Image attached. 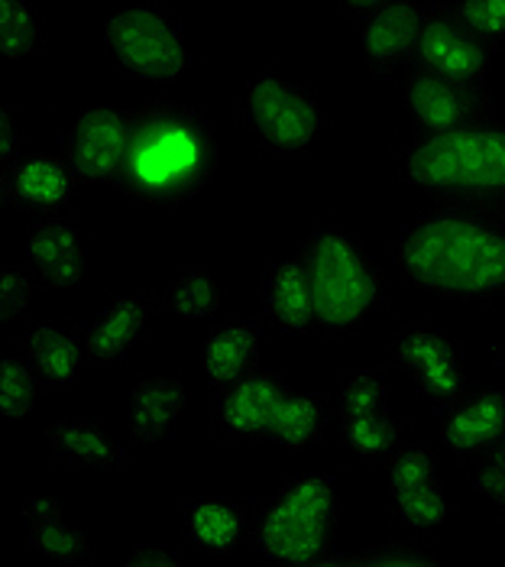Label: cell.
Here are the masks:
<instances>
[{
  "instance_id": "ac0fdd59",
  "label": "cell",
  "mask_w": 505,
  "mask_h": 567,
  "mask_svg": "<svg viewBox=\"0 0 505 567\" xmlns=\"http://www.w3.org/2000/svg\"><path fill=\"white\" fill-rule=\"evenodd\" d=\"M27 260L42 286H52V289H79L87 276L82 237L75 224H69L59 215H45L30 227Z\"/></svg>"
},
{
  "instance_id": "ba28073f",
  "label": "cell",
  "mask_w": 505,
  "mask_h": 567,
  "mask_svg": "<svg viewBox=\"0 0 505 567\" xmlns=\"http://www.w3.org/2000/svg\"><path fill=\"white\" fill-rule=\"evenodd\" d=\"M493 52L483 40H476L461 20L451 13L447 0L424 7L419 45H415V69H424L437 79L457 82L473 91H486Z\"/></svg>"
},
{
  "instance_id": "52a82bcc",
  "label": "cell",
  "mask_w": 505,
  "mask_h": 567,
  "mask_svg": "<svg viewBox=\"0 0 505 567\" xmlns=\"http://www.w3.org/2000/svg\"><path fill=\"white\" fill-rule=\"evenodd\" d=\"M104 49L126 75L143 82H175L192 52L175 20L156 7H124L104 20Z\"/></svg>"
},
{
  "instance_id": "83f0119b",
  "label": "cell",
  "mask_w": 505,
  "mask_h": 567,
  "mask_svg": "<svg viewBox=\"0 0 505 567\" xmlns=\"http://www.w3.org/2000/svg\"><path fill=\"white\" fill-rule=\"evenodd\" d=\"M324 419H328V409H324L321 395L292 393L289 390L282 409H279L276 429H272V441H279L289 451H301V447H308L315 437L321 435Z\"/></svg>"
},
{
  "instance_id": "1f68e13d",
  "label": "cell",
  "mask_w": 505,
  "mask_h": 567,
  "mask_svg": "<svg viewBox=\"0 0 505 567\" xmlns=\"http://www.w3.org/2000/svg\"><path fill=\"white\" fill-rule=\"evenodd\" d=\"M447 7L476 40H483L489 49H503L505 0H447Z\"/></svg>"
},
{
  "instance_id": "484cf974",
  "label": "cell",
  "mask_w": 505,
  "mask_h": 567,
  "mask_svg": "<svg viewBox=\"0 0 505 567\" xmlns=\"http://www.w3.org/2000/svg\"><path fill=\"white\" fill-rule=\"evenodd\" d=\"M337 435L347 444L350 454H357L367 464L385 467L395 451L402 447V429L385 412H367V415H340Z\"/></svg>"
},
{
  "instance_id": "d6986e66",
  "label": "cell",
  "mask_w": 505,
  "mask_h": 567,
  "mask_svg": "<svg viewBox=\"0 0 505 567\" xmlns=\"http://www.w3.org/2000/svg\"><path fill=\"white\" fill-rule=\"evenodd\" d=\"M259 296L266 318L272 328H279L286 338H308L318 331V308H315V292L311 282L298 260H286L269 266L259 282Z\"/></svg>"
},
{
  "instance_id": "e575fe53",
  "label": "cell",
  "mask_w": 505,
  "mask_h": 567,
  "mask_svg": "<svg viewBox=\"0 0 505 567\" xmlns=\"http://www.w3.org/2000/svg\"><path fill=\"white\" fill-rule=\"evenodd\" d=\"M33 299V279L23 266L10 262L0 269V318H17Z\"/></svg>"
},
{
  "instance_id": "44dd1931",
  "label": "cell",
  "mask_w": 505,
  "mask_h": 567,
  "mask_svg": "<svg viewBox=\"0 0 505 567\" xmlns=\"http://www.w3.org/2000/svg\"><path fill=\"white\" fill-rule=\"evenodd\" d=\"M259 328L252 321H224L217 324L205 341L202 353V367H205V380L214 393H227L230 386H237L240 380H247L256 363H259Z\"/></svg>"
},
{
  "instance_id": "4dcf8cb0",
  "label": "cell",
  "mask_w": 505,
  "mask_h": 567,
  "mask_svg": "<svg viewBox=\"0 0 505 567\" xmlns=\"http://www.w3.org/2000/svg\"><path fill=\"white\" fill-rule=\"evenodd\" d=\"M389 383L379 370H357L343 380L337 395V419L340 415H367V412H385Z\"/></svg>"
},
{
  "instance_id": "5bb4252c",
  "label": "cell",
  "mask_w": 505,
  "mask_h": 567,
  "mask_svg": "<svg viewBox=\"0 0 505 567\" xmlns=\"http://www.w3.org/2000/svg\"><path fill=\"white\" fill-rule=\"evenodd\" d=\"M424 7L415 0H389L363 17V59L377 79H392L415 65Z\"/></svg>"
},
{
  "instance_id": "9c48e42d",
  "label": "cell",
  "mask_w": 505,
  "mask_h": 567,
  "mask_svg": "<svg viewBox=\"0 0 505 567\" xmlns=\"http://www.w3.org/2000/svg\"><path fill=\"white\" fill-rule=\"evenodd\" d=\"M389 353L424 402L444 409L466 393V353L447 331L427 324L409 328L392 341Z\"/></svg>"
},
{
  "instance_id": "8992f818",
  "label": "cell",
  "mask_w": 505,
  "mask_h": 567,
  "mask_svg": "<svg viewBox=\"0 0 505 567\" xmlns=\"http://www.w3.org/2000/svg\"><path fill=\"white\" fill-rule=\"evenodd\" d=\"M240 114L247 131L279 156H301L324 131V114L318 97L286 75L266 72L244 87Z\"/></svg>"
},
{
  "instance_id": "277c9868",
  "label": "cell",
  "mask_w": 505,
  "mask_h": 567,
  "mask_svg": "<svg viewBox=\"0 0 505 567\" xmlns=\"http://www.w3.org/2000/svg\"><path fill=\"white\" fill-rule=\"evenodd\" d=\"M298 262L311 282L321 331L350 334L382 306V272L347 230L315 227L301 244Z\"/></svg>"
},
{
  "instance_id": "7c38bea8",
  "label": "cell",
  "mask_w": 505,
  "mask_h": 567,
  "mask_svg": "<svg viewBox=\"0 0 505 567\" xmlns=\"http://www.w3.org/2000/svg\"><path fill=\"white\" fill-rule=\"evenodd\" d=\"M405 107L419 136H437L489 117V94L437 79L412 65L405 72Z\"/></svg>"
},
{
  "instance_id": "d590c367",
  "label": "cell",
  "mask_w": 505,
  "mask_h": 567,
  "mask_svg": "<svg viewBox=\"0 0 505 567\" xmlns=\"http://www.w3.org/2000/svg\"><path fill=\"white\" fill-rule=\"evenodd\" d=\"M0 159H3V169L13 166L20 159V127L13 121V114H0Z\"/></svg>"
},
{
  "instance_id": "2e32d148",
  "label": "cell",
  "mask_w": 505,
  "mask_h": 567,
  "mask_svg": "<svg viewBox=\"0 0 505 567\" xmlns=\"http://www.w3.org/2000/svg\"><path fill=\"white\" fill-rule=\"evenodd\" d=\"M79 178L65 166V159L30 156L17 159L0 175V198L13 212L30 215H59L72 205Z\"/></svg>"
},
{
  "instance_id": "30bf717a",
  "label": "cell",
  "mask_w": 505,
  "mask_h": 567,
  "mask_svg": "<svg viewBox=\"0 0 505 567\" xmlns=\"http://www.w3.org/2000/svg\"><path fill=\"white\" fill-rule=\"evenodd\" d=\"M133 114L114 107H91L69 127L62 159L84 185H121L130 153Z\"/></svg>"
},
{
  "instance_id": "836d02e7",
  "label": "cell",
  "mask_w": 505,
  "mask_h": 567,
  "mask_svg": "<svg viewBox=\"0 0 505 567\" xmlns=\"http://www.w3.org/2000/svg\"><path fill=\"white\" fill-rule=\"evenodd\" d=\"M360 565H382V567H434L437 558L427 555L415 542H382L367 551H360Z\"/></svg>"
},
{
  "instance_id": "d4e9b609",
  "label": "cell",
  "mask_w": 505,
  "mask_h": 567,
  "mask_svg": "<svg viewBox=\"0 0 505 567\" xmlns=\"http://www.w3.org/2000/svg\"><path fill=\"white\" fill-rule=\"evenodd\" d=\"M185 538L205 555H230L244 538V513L227 499L198 496L182 513Z\"/></svg>"
},
{
  "instance_id": "cb8c5ba5",
  "label": "cell",
  "mask_w": 505,
  "mask_h": 567,
  "mask_svg": "<svg viewBox=\"0 0 505 567\" xmlns=\"http://www.w3.org/2000/svg\"><path fill=\"white\" fill-rule=\"evenodd\" d=\"M45 447L52 457L75 464V467H94V471H124L126 451L94 422H59L42 432Z\"/></svg>"
},
{
  "instance_id": "4fadbf2b",
  "label": "cell",
  "mask_w": 505,
  "mask_h": 567,
  "mask_svg": "<svg viewBox=\"0 0 505 567\" xmlns=\"http://www.w3.org/2000/svg\"><path fill=\"white\" fill-rule=\"evenodd\" d=\"M289 386L276 370H252L247 380L220 393L214 409V425L220 435L234 441H247V444L266 441L272 437Z\"/></svg>"
},
{
  "instance_id": "74e56055",
  "label": "cell",
  "mask_w": 505,
  "mask_h": 567,
  "mask_svg": "<svg viewBox=\"0 0 505 567\" xmlns=\"http://www.w3.org/2000/svg\"><path fill=\"white\" fill-rule=\"evenodd\" d=\"M343 10H350V13H360V17H367V13H373L377 7L382 3H389V0H337Z\"/></svg>"
},
{
  "instance_id": "4316f807",
  "label": "cell",
  "mask_w": 505,
  "mask_h": 567,
  "mask_svg": "<svg viewBox=\"0 0 505 567\" xmlns=\"http://www.w3.org/2000/svg\"><path fill=\"white\" fill-rule=\"evenodd\" d=\"M227 306V292L217 282V276L205 266H192L178 276L175 289L168 292V315L185 321H210Z\"/></svg>"
},
{
  "instance_id": "9a60e30c",
  "label": "cell",
  "mask_w": 505,
  "mask_h": 567,
  "mask_svg": "<svg viewBox=\"0 0 505 567\" xmlns=\"http://www.w3.org/2000/svg\"><path fill=\"white\" fill-rule=\"evenodd\" d=\"M441 437L461 461H480L505 441V390H466L441 409Z\"/></svg>"
},
{
  "instance_id": "7a4b0ae2",
  "label": "cell",
  "mask_w": 505,
  "mask_h": 567,
  "mask_svg": "<svg viewBox=\"0 0 505 567\" xmlns=\"http://www.w3.org/2000/svg\"><path fill=\"white\" fill-rule=\"evenodd\" d=\"M217 166V136L202 114L175 101H150L133 114L124 188L143 205L195 198Z\"/></svg>"
},
{
  "instance_id": "6da1fadb",
  "label": "cell",
  "mask_w": 505,
  "mask_h": 567,
  "mask_svg": "<svg viewBox=\"0 0 505 567\" xmlns=\"http://www.w3.org/2000/svg\"><path fill=\"white\" fill-rule=\"evenodd\" d=\"M395 262L421 292L454 302L505 299V215L437 208L402 230Z\"/></svg>"
},
{
  "instance_id": "8d00e7d4",
  "label": "cell",
  "mask_w": 505,
  "mask_h": 567,
  "mask_svg": "<svg viewBox=\"0 0 505 567\" xmlns=\"http://www.w3.org/2000/svg\"><path fill=\"white\" fill-rule=\"evenodd\" d=\"M182 558L175 555V551H159V548H153V551H136V555H130L126 558V567H146V565H178Z\"/></svg>"
},
{
  "instance_id": "f1b7e54d",
  "label": "cell",
  "mask_w": 505,
  "mask_h": 567,
  "mask_svg": "<svg viewBox=\"0 0 505 567\" xmlns=\"http://www.w3.org/2000/svg\"><path fill=\"white\" fill-rule=\"evenodd\" d=\"M42 393L40 373L27 357H3L0 360V409L10 419H23L37 409Z\"/></svg>"
},
{
  "instance_id": "f546056e",
  "label": "cell",
  "mask_w": 505,
  "mask_h": 567,
  "mask_svg": "<svg viewBox=\"0 0 505 567\" xmlns=\"http://www.w3.org/2000/svg\"><path fill=\"white\" fill-rule=\"evenodd\" d=\"M42 27L30 0H0V49L7 59H27L37 52Z\"/></svg>"
},
{
  "instance_id": "7402d4cb",
  "label": "cell",
  "mask_w": 505,
  "mask_h": 567,
  "mask_svg": "<svg viewBox=\"0 0 505 567\" xmlns=\"http://www.w3.org/2000/svg\"><path fill=\"white\" fill-rule=\"evenodd\" d=\"M23 357L40 373L45 390H72L87 353L82 334H72L69 328L52 321H33L23 338Z\"/></svg>"
},
{
  "instance_id": "3957f363",
  "label": "cell",
  "mask_w": 505,
  "mask_h": 567,
  "mask_svg": "<svg viewBox=\"0 0 505 567\" xmlns=\"http://www.w3.org/2000/svg\"><path fill=\"white\" fill-rule=\"evenodd\" d=\"M402 178L441 208L505 215V124L483 117L461 131L415 136Z\"/></svg>"
},
{
  "instance_id": "8fae6325",
  "label": "cell",
  "mask_w": 505,
  "mask_h": 567,
  "mask_svg": "<svg viewBox=\"0 0 505 567\" xmlns=\"http://www.w3.org/2000/svg\"><path fill=\"white\" fill-rule=\"evenodd\" d=\"M392 509L399 519L419 532H431L451 516V503L437 474L434 454L424 444H402L385 464Z\"/></svg>"
},
{
  "instance_id": "d6a6232c",
  "label": "cell",
  "mask_w": 505,
  "mask_h": 567,
  "mask_svg": "<svg viewBox=\"0 0 505 567\" xmlns=\"http://www.w3.org/2000/svg\"><path fill=\"white\" fill-rule=\"evenodd\" d=\"M473 486L489 503V509L496 516H505V441L499 447H493L489 454L480 457V467L473 474Z\"/></svg>"
},
{
  "instance_id": "5b68a950",
  "label": "cell",
  "mask_w": 505,
  "mask_h": 567,
  "mask_svg": "<svg viewBox=\"0 0 505 567\" xmlns=\"http://www.w3.org/2000/svg\"><path fill=\"white\" fill-rule=\"evenodd\" d=\"M337 486L331 477L298 474L259 509L252 523V551L272 565H318L334 548Z\"/></svg>"
},
{
  "instance_id": "603a6c76",
  "label": "cell",
  "mask_w": 505,
  "mask_h": 567,
  "mask_svg": "<svg viewBox=\"0 0 505 567\" xmlns=\"http://www.w3.org/2000/svg\"><path fill=\"white\" fill-rule=\"evenodd\" d=\"M23 523L30 532V545L40 551L49 565H82L91 555V542L82 528L65 523L62 506L52 496H37L23 506Z\"/></svg>"
},
{
  "instance_id": "e0dca14e",
  "label": "cell",
  "mask_w": 505,
  "mask_h": 567,
  "mask_svg": "<svg viewBox=\"0 0 505 567\" xmlns=\"http://www.w3.org/2000/svg\"><path fill=\"white\" fill-rule=\"evenodd\" d=\"M153 299L146 292H124L101 308L82 331L87 360L101 367H117L146 338L153 324Z\"/></svg>"
},
{
  "instance_id": "ffe728a7",
  "label": "cell",
  "mask_w": 505,
  "mask_h": 567,
  "mask_svg": "<svg viewBox=\"0 0 505 567\" xmlns=\"http://www.w3.org/2000/svg\"><path fill=\"white\" fill-rule=\"evenodd\" d=\"M188 405V390L175 377H143L133 383L126 412H130V437L136 444L166 441Z\"/></svg>"
}]
</instances>
